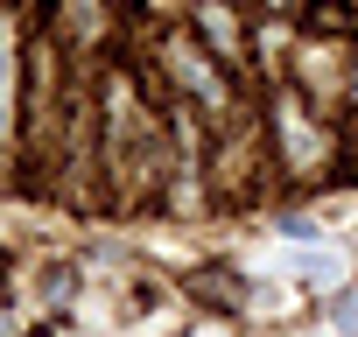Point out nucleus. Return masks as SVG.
<instances>
[{
  "label": "nucleus",
  "mask_w": 358,
  "mask_h": 337,
  "mask_svg": "<svg viewBox=\"0 0 358 337\" xmlns=\"http://www.w3.org/2000/svg\"><path fill=\"white\" fill-rule=\"evenodd\" d=\"M281 267H288L302 288H337V281H344V253H337V246H295V253H281Z\"/></svg>",
  "instance_id": "nucleus-1"
},
{
  "label": "nucleus",
  "mask_w": 358,
  "mask_h": 337,
  "mask_svg": "<svg viewBox=\"0 0 358 337\" xmlns=\"http://www.w3.org/2000/svg\"><path fill=\"white\" fill-rule=\"evenodd\" d=\"M337 330H344V337H358V302H344V309H337Z\"/></svg>",
  "instance_id": "nucleus-2"
},
{
  "label": "nucleus",
  "mask_w": 358,
  "mask_h": 337,
  "mask_svg": "<svg viewBox=\"0 0 358 337\" xmlns=\"http://www.w3.org/2000/svg\"><path fill=\"white\" fill-rule=\"evenodd\" d=\"M8 330H15V316H8V309H0V337H8Z\"/></svg>",
  "instance_id": "nucleus-3"
}]
</instances>
